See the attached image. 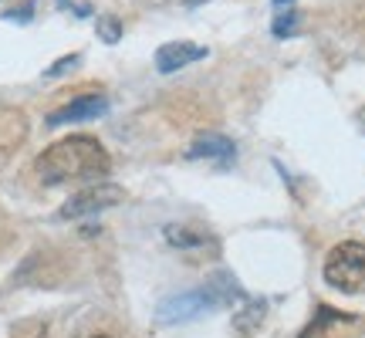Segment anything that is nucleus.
<instances>
[{"mask_svg":"<svg viewBox=\"0 0 365 338\" xmlns=\"http://www.w3.org/2000/svg\"><path fill=\"white\" fill-rule=\"evenodd\" d=\"M112 169V156L105 153V145L91 135H68L51 143L38 159L34 173L44 186H61V183L78 180H98Z\"/></svg>","mask_w":365,"mask_h":338,"instance_id":"obj_1","label":"nucleus"},{"mask_svg":"<svg viewBox=\"0 0 365 338\" xmlns=\"http://www.w3.org/2000/svg\"><path fill=\"white\" fill-rule=\"evenodd\" d=\"M328 287L341 295H365V244L359 240H341L328 250L325 267H322Z\"/></svg>","mask_w":365,"mask_h":338,"instance_id":"obj_2","label":"nucleus"},{"mask_svg":"<svg viewBox=\"0 0 365 338\" xmlns=\"http://www.w3.org/2000/svg\"><path fill=\"white\" fill-rule=\"evenodd\" d=\"M125 200V190L122 186H112V183H98V186H88V190H81V193L68 196L61 210H58V217L61 220H81V217H91V213H102L108 207H118Z\"/></svg>","mask_w":365,"mask_h":338,"instance_id":"obj_3","label":"nucleus"},{"mask_svg":"<svg viewBox=\"0 0 365 338\" xmlns=\"http://www.w3.org/2000/svg\"><path fill=\"white\" fill-rule=\"evenodd\" d=\"M217 301L210 295V287H200V291H182V295H173L156 308V322L159 325H180V322H193L200 314L213 308Z\"/></svg>","mask_w":365,"mask_h":338,"instance_id":"obj_4","label":"nucleus"},{"mask_svg":"<svg viewBox=\"0 0 365 338\" xmlns=\"http://www.w3.org/2000/svg\"><path fill=\"white\" fill-rule=\"evenodd\" d=\"M108 112V98L105 95H81L75 102L61 105L58 112L48 116V126H68V122H88V118H102Z\"/></svg>","mask_w":365,"mask_h":338,"instance_id":"obj_5","label":"nucleus"},{"mask_svg":"<svg viewBox=\"0 0 365 338\" xmlns=\"http://www.w3.org/2000/svg\"><path fill=\"white\" fill-rule=\"evenodd\" d=\"M200 58H207V48H200L193 41H170V44H163L156 51V68L163 75H173V71L193 65Z\"/></svg>","mask_w":365,"mask_h":338,"instance_id":"obj_6","label":"nucleus"},{"mask_svg":"<svg viewBox=\"0 0 365 338\" xmlns=\"http://www.w3.org/2000/svg\"><path fill=\"white\" fill-rule=\"evenodd\" d=\"M237 156V145L220 135V132H207V135H196L193 145L186 149V159H213L220 166H230Z\"/></svg>","mask_w":365,"mask_h":338,"instance_id":"obj_7","label":"nucleus"},{"mask_svg":"<svg viewBox=\"0 0 365 338\" xmlns=\"http://www.w3.org/2000/svg\"><path fill=\"white\" fill-rule=\"evenodd\" d=\"M166 244L170 247H180V250H203V247H217V240L203 230V227H196V223H166Z\"/></svg>","mask_w":365,"mask_h":338,"instance_id":"obj_8","label":"nucleus"},{"mask_svg":"<svg viewBox=\"0 0 365 338\" xmlns=\"http://www.w3.org/2000/svg\"><path fill=\"white\" fill-rule=\"evenodd\" d=\"M341 325H355L352 314H341L335 312L331 304H318L314 308V318L304 325V332H301L298 338H322L325 332H331V328H341Z\"/></svg>","mask_w":365,"mask_h":338,"instance_id":"obj_9","label":"nucleus"},{"mask_svg":"<svg viewBox=\"0 0 365 338\" xmlns=\"http://www.w3.org/2000/svg\"><path fill=\"white\" fill-rule=\"evenodd\" d=\"M264 314H267V301H247V304L234 314V328L240 335H250V332H257V325L264 322Z\"/></svg>","mask_w":365,"mask_h":338,"instance_id":"obj_10","label":"nucleus"},{"mask_svg":"<svg viewBox=\"0 0 365 338\" xmlns=\"http://www.w3.org/2000/svg\"><path fill=\"white\" fill-rule=\"evenodd\" d=\"M298 24H301L298 11H294V7H287V11H281L277 17H274L271 31H274V38H291V34L298 31Z\"/></svg>","mask_w":365,"mask_h":338,"instance_id":"obj_11","label":"nucleus"},{"mask_svg":"<svg viewBox=\"0 0 365 338\" xmlns=\"http://www.w3.org/2000/svg\"><path fill=\"white\" fill-rule=\"evenodd\" d=\"M98 34H102L105 44H115L122 38V24H118V17H98Z\"/></svg>","mask_w":365,"mask_h":338,"instance_id":"obj_12","label":"nucleus"},{"mask_svg":"<svg viewBox=\"0 0 365 338\" xmlns=\"http://www.w3.org/2000/svg\"><path fill=\"white\" fill-rule=\"evenodd\" d=\"M78 61H81L78 54H65V58H58V65H51L48 71H44V75H48V78H58V75H65V71H71V68L78 65Z\"/></svg>","mask_w":365,"mask_h":338,"instance_id":"obj_13","label":"nucleus"},{"mask_svg":"<svg viewBox=\"0 0 365 338\" xmlns=\"http://www.w3.org/2000/svg\"><path fill=\"white\" fill-rule=\"evenodd\" d=\"M34 17V4H21V11H4V21H31Z\"/></svg>","mask_w":365,"mask_h":338,"instance_id":"obj_14","label":"nucleus"},{"mask_svg":"<svg viewBox=\"0 0 365 338\" xmlns=\"http://www.w3.org/2000/svg\"><path fill=\"white\" fill-rule=\"evenodd\" d=\"M274 7H277V11H287V7H291V4H298V0H271Z\"/></svg>","mask_w":365,"mask_h":338,"instance_id":"obj_15","label":"nucleus"},{"mask_svg":"<svg viewBox=\"0 0 365 338\" xmlns=\"http://www.w3.org/2000/svg\"><path fill=\"white\" fill-rule=\"evenodd\" d=\"M200 4H203V0H186V7H200Z\"/></svg>","mask_w":365,"mask_h":338,"instance_id":"obj_16","label":"nucleus"},{"mask_svg":"<svg viewBox=\"0 0 365 338\" xmlns=\"http://www.w3.org/2000/svg\"><path fill=\"white\" fill-rule=\"evenodd\" d=\"M95 338H108V335H95Z\"/></svg>","mask_w":365,"mask_h":338,"instance_id":"obj_17","label":"nucleus"}]
</instances>
